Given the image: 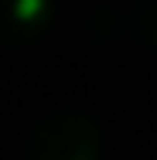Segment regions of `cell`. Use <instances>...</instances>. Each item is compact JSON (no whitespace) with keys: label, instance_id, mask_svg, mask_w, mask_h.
I'll return each instance as SVG.
<instances>
[{"label":"cell","instance_id":"6da1fadb","mask_svg":"<svg viewBox=\"0 0 157 160\" xmlns=\"http://www.w3.org/2000/svg\"><path fill=\"white\" fill-rule=\"evenodd\" d=\"M99 153V126L82 112H55L28 136L31 160H96Z\"/></svg>","mask_w":157,"mask_h":160},{"label":"cell","instance_id":"7a4b0ae2","mask_svg":"<svg viewBox=\"0 0 157 160\" xmlns=\"http://www.w3.org/2000/svg\"><path fill=\"white\" fill-rule=\"evenodd\" d=\"M51 0H0V41L28 44L48 31Z\"/></svg>","mask_w":157,"mask_h":160},{"label":"cell","instance_id":"3957f363","mask_svg":"<svg viewBox=\"0 0 157 160\" xmlns=\"http://www.w3.org/2000/svg\"><path fill=\"white\" fill-rule=\"evenodd\" d=\"M137 28H140V34H144L147 41L157 44V7H147V10L137 17Z\"/></svg>","mask_w":157,"mask_h":160}]
</instances>
